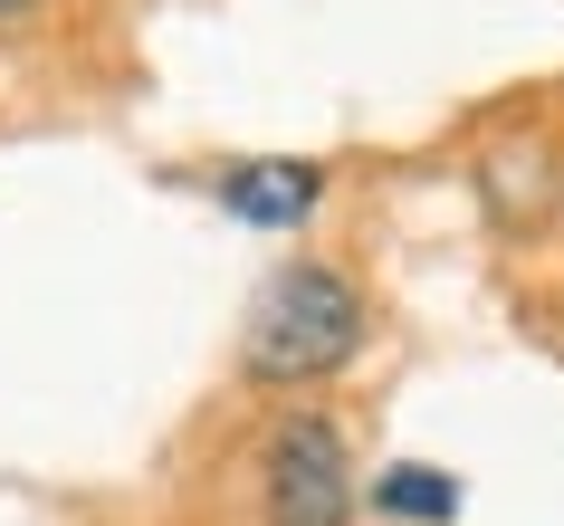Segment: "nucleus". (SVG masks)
Masks as SVG:
<instances>
[{
    "label": "nucleus",
    "instance_id": "nucleus-3",
    "mask_svg": "<svg viewBox=\"0 0 564 526\" xmlns=\"http://www.w3.org/2000/svg\"><path fill=\"white\" fill-rule=\"evenodd\" d=\"M210 202L249 221V230H297L306 211L326 202V163H306V153H259V163H230V173H210Z\"/></svg>",
    "mask_w": 564,
    "mask_h": 526
},
{
    "label": "nucleus",
    "instance_id": "nucleus-4",
    "mask_svg": "<svg viewBox=\"0 0 564 526\" xmlns=\"http://www.w3.org/2000/svg\"><path fill=\"white\" fill-rule=\"evenodd\" d=\"M364 497H373L383 517H402V526H449V517H459V479L431 469V460H392Z\"/></svg>",
    "mask_w": 564,
    "mask_h": 526
},
{
    "label": "nucleus",
    "instance_id": "nucleus-1",
    "mask_svg": "<svg viewBox=\"0 0 564 526\" xmlns=\"http://www.w3.org/2000/svg\"><path fill=\"white\" fill-rule=\"evenodd\" d=\"M364 288L326 259H288L249 297V325H239V374L249 383H326L364 354Z\"/></svg>",
    "mask_w": 564,
    "mask_h": 526
},
{
    "label": "nucleus",
    "instance_id": "nucleus-2",
    "mask_svg": "<svg viewBox=\"0 0 564 526\" xmlns=\"http://www.w3.org/2000/svg\"><path fill=\"white\" fill-rule=\"evenodd\" d=\"M259 507L268 526H355L364 507V479H355V450L326 411H288L259 450Z\"/></svg>",
    "mask_w": 564,
    "mask_h": 526
},
{
    "label": "nucleus",
    "instance_id": "nucleus-5",
    "mask_svg": "<svg viewBox=\"0 0 564 526\" xmlns=\"http://www.w3.org/2000/svg\"><path fill=\"white\" fill-rule=\"evenodd\" d=\"M20 10H39V0H0V20H20Z\"/></svg>",
    "mask_w": 564,
    "mask_h": 526
}]
</instances>
